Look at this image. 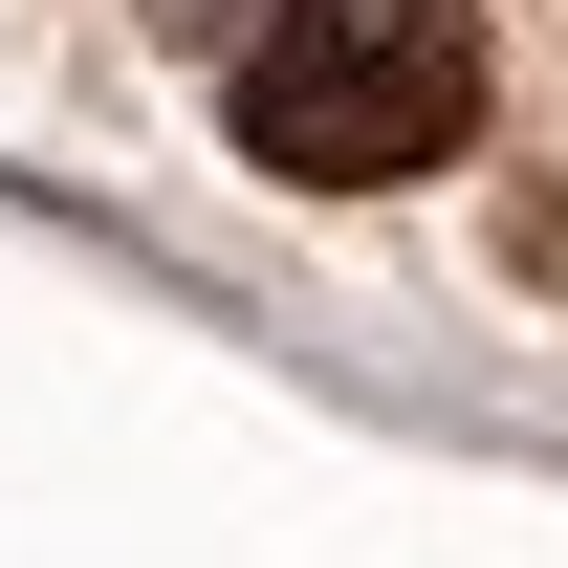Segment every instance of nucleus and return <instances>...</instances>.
I'll return each instance as SVG.
<instances>
[{
  "mask_svg": "<svg viewBox=\"0 0 568 568\" xmlns=\"http://www.w3.org/2000/svg\"><path fill=\"white\" fill-rule=\"evenodd\" d=\"M153 44H241V22H263V0H132Z\"/></svg>",
  "mask_w": 568,
  "mask_h": 568,
  "instance_id": "f03ea898",
  "label": "nucleus"
},
{
  "mask_svg": "<svg viewBox=\"0 0 568 568\" xmlns=\"http://www.w3.org/2000/svg\"><path fill=\"white\" fill-rule=\"evenodd\" d=\"M219 110L263 175L306 197H372V175H437L481 132V0H263L219 44Z\"/></svg>",
  "mask_w": 568,
  "mask_h": 568,
  "instance_id": "f257e3e1",
  "label": "nucleus"
}]
</instances>
